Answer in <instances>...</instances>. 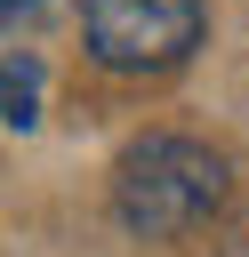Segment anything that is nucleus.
Here are the masks:
<instances>
[{"label": "nucleus", "mask_w": 249, "mask_h": 257, "mask_svg": "<svg viewBox=\"0 0 249 257\" xmlns=\"http://www.w3.org/2000/svg\"><path fill=\"white\" fill-rule=\"evenodd\" d=\"M225 209V153L177 128L137 137L112 161V217L137 241H185Z\"/></svg>", "instance_id": "nucleus-1"}, {"label": "nucleus", "mask_w": 249, "mask_h": 257, "mask_svg": "<svg viewBox=\"0 0 249 257\" xmlns=\"http://www.w3.org/2000/svg\"><path fill=\"white\" fill-rule=\"evenodd\" d=\"M201 0H80L88 56L104 72H169L201 48Z\"/></svg>", "instance_id": "nucleus-2"}, {"label": "nucleus", "mask_w": 249, "mask_h": 257, "mask_svg": "<svg viewBox=\"0 0 249 257\" xmlns=\"http://www.w3.org/2000/svg\"><path fill=\"white\" fill-rule=\"evenodd\" d=\"M40 120V56L0 48V128H32Z\"/></svg>", "instance_id": "nucleus-3"}, {"label": "nucleus", "mask_w": 249, "mask_h": 257, "mask_svg": "<svg viewBox=\"0 0 249 257\" xmlns=\"http://www.w3.org/2000/svg\"><path fill=\"white\" fill-rule=\"evenodd\" d=\"M56 0H0V32H16V24H32V16H48Z\"/></svg>", "instance_id": "nucleus-4"}]
</instances>
